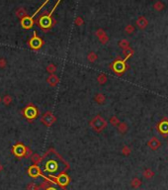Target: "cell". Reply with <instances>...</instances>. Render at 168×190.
<instances>
[{"instance_id": "obj_16", "label": "cell", "mask_w": 168, "mask_h": 190, "mask_svg": "<svg viewBox=\"0 0 168 190\" xmlns=\"http://www.w3.org/2000/svg\"><path fill=\"white\" fill-rule=\"evenodd\" d=\"M97 80H98V82H99L100 84H104L105 82L107 81V76L104 73H101V74L98 75Z\"/></svg>"}, {"instance_id": "obj_23", "label": "cell", "mask_w": 168, "mask_h": 190, "mask_svg": "<svg viewBox=\"0 0 168 190\" xmlns=\"http://www.w3.org/2000/svg\"><path fill=\"white\" fill-rule=\"evenodd\" d=\"M27 189L28 190H36L37 189V185L34 184V183H30V184H28Z\"/></svg>"}, {"instance_id": "obj_7", "label": "cell", "mask_w": 168, "mask_h": 190, "mask_svg": "<svg viewBox=\"0 0 168 190\" xmlns=\"http://www.w3.org/2000/svg\"><path fill=\"white\" fill-rule=\"evenodd\" d=\"M36 190H67V189L58 186L55 182L44 181L41 185L37 186Z\"/></svg>"}, {"instance_id": "obj_6", "label": "cell", "mask_w": 168, "mask_h": 190, "mask_svg": "<svg viewBox=\"0 0 168 190\" xmlns=\"http://www.w3.org/2000/svg\"><path fill=\"white\" fill-rule=\"evenodd\" d=\"M28 45H29L30 49H32L33 51H38L44 46V40L37 35V32H34L33 37L29 40Z\"/></svg>"}, {"instance_id": "obj_18", "label": "cell", "mask_w": 168, "mask_h": 190, "mask_svg": "<svg viewBox=\"0 0 168 190\" xmlns=\"http://www.w3.org/2000/svg\"><path fill=\"white\" fill-rule=\"evenodd\" d=\"M12 97L10 95H5L4 97H3V99H2V101H3V103H4L5 105H9V104H11L12 103Z\"/></svg>"}, {"instance_id": "obj_12", "label": "cell", "mask_w": 168, "mask_h": 190, "mask_svg": "<svg viewBox=\"0 0 168 190\" xmlns=\"http://www.w3.org/2000/svg\"><path fill=\"white\" fill-rule=\"evenodd\" d=\"M15 14H16V16H17V17H18V18L23 19L24 17L27 16V12H26V10L24 9V8L20 7V8H19L18 10H17L16 12H15Z\"/></svg>"}, {"instance_id": "obj_24", "label": "cell", "mask_w": 168, "mask_h": 190, "mask_svg": "<svg viewBox=\"0 0 168 190\" xmlns=\"http://www.w3.org/2000/svg\"><path fill=\"white\" fill-rule=\"evenodd\" d=\"M100 42L102 43V44H106L108 42V37H107V35H104L103 37H101L100 38Z\"/></svg>"}, {"instance_id": "obj_20", "label": "cell", "mask_w": 168, "mask_h": 190, "mask_svg": "<svg viewBox=\"0 0 168 190\" xmlns=\"http://www.w3.org/2000/svg\"><path fill=\"white\" fill-rule=\"evenodd\" d=\"M104 35H106V33H105L102 29H99V30H98L97 32H96V36H97L98 38H99V39H100L101 37H103Z\"/></svg>"}, {"instance_id": "obj_25", "label": "cell", "mask_w": 168, "mask_h": 190, "mask_svg": "<svg viewBox=\"0 0 168 190\" xmlns=\"http://www.w3.org/2000/svg\"><path fill=\"white\" fill-rule=\"evenodd\" d=\"M110 122L111 124H113V125H116V124L118 123V120L116 117H112V118L110 119Z\"/></svg>"}, {"instance_id": "obj_13", "label": "cell", "mask_w": 168, "mask_h": 190, "mask_svg": "<svg viewBox=\"0 0 168 190\" xmlns=\"http://www.w3.org/2000/svg\"><path fill=\"white\" fill-rule=\"evenodd\" d=\"M45 70L50 74H54V72L57 71V67H55L54 64H48Z\"/></svg>"}, {"instance_id": "obj_1", "label": "cell", "mask_w": 168, "mask_h": 190, "mask_svg": "<svg viewBox=\"0 0 168 190\" xmlns=\"http://www.w3.org/2000/svg\"><path fill=\"white\" fill-rule=\"evenodd\" d=\"M38 167L45 181L55 182L54 179L67 170L69 164L58 154L57 151L54 148H48L43 157H41Z\"/></svg>"}, {"instance_id": "obj_5", "label": "cell", "mask_w": 168, "mask_h": 190, "mask_svg": "<svg viewBox=\"0 0 168 190\" xmlns=\"http://www.w3.org/2000/svg\"><path fill=\"white\" fill-rule=\"evenodd\" d=\"M89 125L94 131H96L97 133H100L107 127V122L106 120L103 119L100 115H97L90 121Z\"/></svg>"}, {"instance_id": "obj_10", "label": "cell", "mask_w": 168, "mask_h": 190, "mask_svg": "<svg viewBox=\"0 0 168 190\" xmlns=\"http://www.w3.org/2000/svg\"><path fill=\"white\" fill-rule=\"evenodd\" d=\"M28 174L33 178H38L40 177V176L44 177L39 167H38V164H32L31 167H29V168H28Z\"/></svg>"}, {"instance_id": "obj_21", "label": "cell", "mask_w": 168, "mask_h": 190, "mask_svg": "<svg viewBox=\"0 0 168 190\" xmlns=\"http://www.w3.org/2000/svg\"><path fill=\"white\" fill-rule=\"evenodd\" d=\"M75 24H76V25H78V26L82 25V24H83V19H82L80 16L76 17V19H75Z\"/></svg>"}, {"instance_id": "obj_14", "label": "cell", "mask_w": 168, "mask_h": 190, "mask_svg": "<svg viewBox=\"0 0 168 190\" xmlns=\"http://www.w3.org/2000/svg\"><path fill=\"white\" fill-rule=\"evenodd\" d=\"M94 99H95V101L98 103V104H103L105 102V96L102 94V93H98V94H96Z\"/></svg>"}, {"instance_id": "obj_19", "label": "cell", "mask_w": 168, "mask_h": 190, "mask_svg": "<svg viewBox=\"0 0 168 190\" xmlns=\"http://www.w3.org/2000/svg\"><path fill=\"white\" fill-rule=\"evenodd\" d=\"M6 65H7V61L4 58H0V68H4L6 67Z\"/></svg>"}, {"instance_id": "obj_3", "label": "cell", "mask_w": 168, "mask_h": 190, "mask_svg": "<svg viewBox=\"0 0 168 190\" xmlns=\"http://www.w3.org/2000/svg\"><path fill=\"white\" fill-rule=\"evenodd\" d=\"M22 113L23 116L25 117V119L30 123L34 122L35 119H37L38 116H39V110L33 103H29V104L24 107Z\"/></svg>"}, {"instance_id": "obj_11", "label": "cell", "mask_w": 168, "mask_h": 190, "mask_svg": "<svg viewBox=\"0 0 168 190\" xmlns=\"http://www.w3.org/2000/svg\"><path fill=\"white\" fill-rule=\"evenodd\" d=\"M47 82L51 86L54 87V86H57L59 83V77L58 76V75H55V74H51L50 76L48 77Z\"/></svg>"}, {"instance_id": "obj_4", "label": "cell", "mask_w": 168, "mask_h": 190, "mask_svg": "<svg viewBox=\"0 0 168 190\" xmlns=\"http://www.w3.org/2000/svg\"><path fill=\"white\" fill-rule=\"evenodd\" d=\"M12 153L15 155L16 157L18 158H24V157H28L29 155L32 154V151L28 147H26L25 145L22 143H17L12 147Z\"/></svg>"}, {"instance_id": "obj_8", "label": "cell", "mask_w": 168, "mask_h": 190, "mask_svg": "<svg viewBox=\"0 0 168 190\" xmlns=\"http://www.w3.org/2000/svg\"><path fill=\"white\" fill-rule=\"evenodd\" d=\"M55 121H57V117H55L51 111H48L45 112L41 118V122L44 124L45 126L47 127H51L52 124H54Z\"/></svg>"}, {"instance_id": "obj_15", "label": "cell", "mask_w": 168, "mask_h": 190, "mask_svg": "<svg viewBox=\"0 0 168 190\" xmlns=\"http://www.w3.org/2000/svg\"><path fill=\"white\" fill-rule=\"evenodd\" d=\"M87 60H88V61H90V63H94V61L97 60V55L94 53V51H90L88 56H87Z\"/></svg>"}, {"instance_id": "obj_26", "label": "cell", "mask_w": 168, "mask_h": 190, "mask_svg": "<svg viewBox=\"0 0 168 190\" xmlns=\"http://www.w3.org/2000/svg\"><path fill=\"white\" fill-rule=\"evenodd\" d=\"M2 169H3V167H2V164H0V172H1V171H2Z\"/></svg>"}, {"instance_id": "obj_27", "label": "cell", "mask_w": 168, "mask_h": 190, "mask_svg": "<svg viewBox=\"0 0 168 190\" xmlns=\"http://www.w3.org/2000/svg\"><path fill=\"white\" fill-rule=\"evenodd\" d=\"M0 101H1V98H0Z\"/></svg>"}, {"instance_id": "obj_22", "label": "cell", "mask_w": 168, "mask_h": 190, "mask_svg": "<svg viewBox=\"0 0 168 190\" xmlns=\"http://www.w3.org/2000/svg\"><path fill=\"white\" fill-rule=\"evenodd\" d=\"M132 187H138V186L141 185V181H139L138 179H134L132 182Z\"/></svg>"}, {"instance_id": "obj_9", "label": "cell", "mask_w": 168, "mask_h": 190, "mask_svg": "<svg viewBox=\"0 0 168 190\" xmlns=\"http://www.w3.org/2000/svg\"><path fill=\"white\" fill-rule=\"evenodd\" d=\"M54 181H55V183H57L58 186L65 188L66 186L68 185L69 181H70V178H69L68 174H66L65 172H64V173L59 174L58 177H55L54 179Z\"/></svg>"}, {"instance_id": "obj_2", "label": "cell", "mask_w": 168, "mask_h": 190, "mask_svg": "<svg viewBox=\"0 0 168 190\" xmlns=\"http://www.w3.org/2000/svg\"><path fill=\"white\" fill-rule=\"evenodd\" d=\"M61 3V0H58V1L55 3L54 6L52 7V9L51 10L50 12L45 11L44 12L43 14L39 16V18H38L37 20V25L38 27L43 30L44 32H48L52 27H54V25L55 23H57V21L52 18V14H54V12L55 11V9L58 8V4Z\"/></svg>"}, {"instance_id": "obj_17", "label": "cell", "mask_w": 168, "mask_h": 190, "mask_svg": "<svg viewBox=\"0 0 168 190\" xmlns=\"http://www.w3.org/2000/svg\"><path fill=\"white\" fill-rule=\"evenodd\" d=\"M31 160H32V161L34 162V164H38L41 160V157L38 154H34L31 155Z\"/></svg>"}]
</instances>
